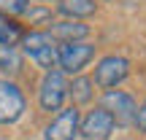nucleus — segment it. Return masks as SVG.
I'll use <instances>...</instances> for the list:
<instances>
[{
  "instance_id": "obj_1",
  "label": "nucleus",
  "mask_w": 146,
  "mask_h": 140,
  "mask_svg": "<svg viewBox=\"0 0 146 140\" xmlns=\"http://www.w3.org/2000/svg\"><path fill=\"white\" fill-rule=\"evenodd\" d=\"M22 46H25V54L43 70H54L57 68V38L52 32H27L22 35Z\"/></svg>"
},
{
  "instance_id": "obj_2",
  "label": "nucleus",
  "mask_w": 146,
  "mask_h": 140,
  "mask_svg": "<svg viewBox=\"0 0 146 140\" xmlns=\"http://www.w3.org/2000/svg\"><path fill=\"white\" fill-rule=\"evenodd\" d=\"M65 97H68V78H65V73L60 70H49L46 76H43L41 81V89H38V103H41L43 110H60L65 103Z\"/></svg>"
},
{
  "instance_id": "obj_3",
  "label": "nucleus",
  "mask_w": 146,
  "mask_h": 140,
  "mask_svg": "<svg viewBox=\"0 0 146 140\" xmlns=\"http://www.w3.org/2000/svg\"><path fill=\"white\" fill-rule=\"evenodd\" d=\"M92 57H95V46L81 43V41H70L57 49V68L60 73H81Z\"/></svg>"
},
{
  "instance_id": "obj_4",
  "label": "nucleus",
  "mask_w": 146,
  "mask_h": 140,
  "mask_svg": "<svg viewBox=\"0 0 146 140\" xmlns=\"http://www.w3.org/2000/svg\"><path fill=\"white\" fill-rule=\"evenodd\" d=\"M127 73H130V62H127L125 57L108 54V57H103V59L98 62L92 83H98L100 89H108V92H111L114 86H119V83L127 78Z\"/></svg>"
},
{
  "instance_id": "obj_5",
  "label": "nucleus",
  "mask_w": 146,
  "mask_h": 140,
  "mask_svg": "<svg viewBox=\"0 0 146 140\" xmlns=\"http://www.w3.org/2000/svg\"><path fill=\"white\" fill-rule=\"evenodd\" d=\"M25 94L14 81H0V124H14L25 113Z\"/></svg>"
},
{
  "instance_id": "obj_6",
  "label": "nucleus",
  "mask_w": 146,
  "mask_h": 140,
  "mask_svg": "<svg viewBox=\"0 0 146 140\" xmlns=\"http://www.w3.org/2000/svg\"><path fill=\"white\" fill-rule=\"evenodd\" d=\"M78 121H81V116H78L76 105L62 108L52 121H49V127H46L43 135H46V140H73L76 132H78Z\"/></svg>"
},
{
  "instance_id": "obj_7",
  "label": "nucleus",
  "mask_w": 146,
  "mask_h": 140,
  "mask_svg": "<svg viewBox=\"0 0 146 140\" xmlns=\"http://www.w3.org/2000/svg\"><path fill=\"white\" fill-rule=\"evenodd\" d=\"M114 124L116 121L111 119V113L106 108H95V110H89V113L84 116L78 132L87 140H108L111 132H114Z\"/></svg>"
},
{
  "instance_id": "obj_8",
  "label": "nucleus",
  "mask_w": 146,
  "mask_h": 140,
  "mask_svg": "<svg viewBox=\"0 0 146 140\" xmlns=\"http://www.w3.org/2000/svg\"><path fill=\"white\" fill-rule=\"evenodd\" d=\"M100 108L108 110L114 121H119V124H130V121H135L138 105H135V100H133L130 94L119 92V89H111V92H106L103 105H100Z\"/></svg>"
},
{
  "instance_id": "obj_9",
  "label": "nucleus",
  "mask_w": 146,
  "mask_h": 140,
  "mask_svg": "<svg viewBox=\"0 0 146 140\" xmlns=\"http://www.w3.org/2000/svg\"><path fill=\"white\" fill-rule=\"evenodd\" d=\"M57 8H60V14L73 16V22H76V19H84V16L95 14V0H60Z\"/></svg>"
},
{
  "instance_id": "obj_10",
  "label": "nucleus",
  "mask_w": 146,
  "mask_h": 140,
  "mask_svg": "<svg viewBox=\"0 0 146 140\" xmlns=\"http://www.w3.org/2000/svg\"><path fill=\"white\" fill-rule=\"evenodd\" d=\"M87 32H89V27H87V24H81V22H60V24L54 27V35L62 38L65 43L78 41V38H84Z\"/></svg>"
},
{
  "instance_id": "obj_11",
  "label": "nucleus",
  "mask_w": 146,
  "mask_h": 140,
  "mask_svg": "<svg viewBox=\"0 0 146 140\" xmlns=\"http://www.w3.org/2000/svg\"><path fill=\"white\" fill-rule=\"evenodd\" d=\"M92 78H84V76H78V78H73V83H68V94L73 97V103H89L92 100Z\"/></svg>"
},
{
  "instance_id": "obj_12",
  "label": "nucleus",
  "mask_w": 146,
  "mask_h": 140,
  "mask_svg": "<svg viewBox=\"0 0 146 140\" xmlns=\"http://www.w3.org/2000/svg\"><path fill=\"white\" fill-rule=\"evenodd\" d=\"M16 41H22V30L16 22H11L8 16L0 14V46H14Z\"/></svg>"
},
{
  "instance_id": "obj_13",
  "label": "nucleus",
  "mask_w": 146,
  "mask_h": 140,
  "mask_svg": "<svg viewBox=\"0 0 146 140\" xmlns=\"http://www.w3.org/2000/svg\"><path fill=\"white\" fill-rule=\"evenodd\" d=\"M19 54L14 46H0V70H19Z\"/></svg>"
},
{
  "instance_id": "obj_14",
  "label": "nucleus",
  "mask_w": 146,
  "mask_h": 140,
  "mask_svg": "<svg viewBox=\"0 0 146 140\" xmlns=\"http://www.w3.org/2000/svg\"><path fill=\"white\" fill-rule=\"evenodd\" d=\"M0 14H27V0H0Z\"/></svg>"
},
{
  "instance_id": "obj_15",
  "label": "nucleus",
  "mask_w": 146,
  "mask_h": 140,
  "mask_svg": "<svg viewBox=\"0 0 146 140\" xmlns=\"http://www.w3.org/2000/svg\"><path fill=\"white\" fill-rule=\"evenodd\" d=\"M135 124H138V129H143V132H146V103L135 110Z\"/></svg>"
},
{
  "instance_id": "obj_16",
  "label": "nucleus",
  "mask_w": 146,
  "mask_h": 140,
  "mask_svg": "<svg viewBox=\"0 0 146 140\" xmlns=\"http://www.w3.org/2000/svg\"><path fill=\"white\" fill-rule=\"evenodd\" d=\"M0 140H3V137H0Z\"/></svg>"
}]
</instances>
